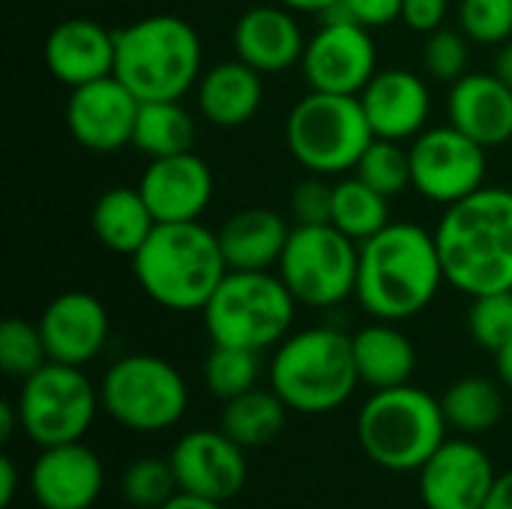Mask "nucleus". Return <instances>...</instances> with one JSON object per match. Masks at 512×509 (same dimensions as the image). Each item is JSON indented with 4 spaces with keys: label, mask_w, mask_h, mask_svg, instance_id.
<instances>
[{
    "label": "nucleus",
    "mask_w": 512,
    "mask_h": 509,
    "mask_svg": "<svg viewBox=\"0 0 512 509\" xmlns=\"http://www.w3.org/2000/svg\"><path fill=\"white\" fill-rule=\"evenodd\" d=\"M447 282L438 240L414 222H390L360 243L354 297L375 321H408L420 315Z\"/></svg>",
    "instance_id": "f257e3e1"
},
{
    "label": "nucleus",
    "mask_w": 512,
    "mask_h": 509,
    "mask_svg": "<svg viewBox=\"0 0 512 509\" xmlns=\"http://www.w3.org/2000/svg\"><path fill=\"white\" fill-rule=\"evenodd\" d=\"M435 240L447 282L471 300L512 291V189L483 186L450 204Z\"/></svg>",
    "instance_id": "f03ea898"
},
{
    "label": "nucleus",
    "mask_w": 512,
    "mask_h": 509,
    "mask_svg": "<svg viewBox=\"0 0 512 509\" xmlns=\"http://www.w3.org/2000/svg\"><path fill=\"white\" fill-rule=\"evenodd\" d=\"M132 273L141 291L162 309L201 312L228 276V264L219 234L201 222H159L132 255Z\"/></svg>",
    "instance_id": "7ed1b4c3"
},
{
    "label": "nucleus",
    "mask_w": 512,
    "mask_h": 509,
    "mask_svg": "<svg viewBox=\"0 0 512 509\" xmlns=\"http://www.w3.org/2000/svg\"><path fill=\"white\" fill-rule=\"evenodd\" d=\"M204 48L180 15H147L117 30L114 75L141 99H183L201 81Z\"/></svg>",
    "instance_id": "20e7f679"
},
{
    "label": "nucleus",
    "mask_w": 512,
    "mask_h": 509,
    "mask_svg": "<svg viewBox=\"0 0 512 509\" xmlns=\"http://www.w3.org/2000/svg\"><path fill=\"white\" fill-rule=\"evenodd\" d=\"M360 384L351 336L336 327H309L276 345L270 387L297 414H330Z\"/></svg>",
    "instance_id": "39448f33"
},
{
    "label": "nucleus",
    "mask_w": 512,
    "mask_h": 509,
    "mask_svg": "<svg viewBox=\"0 0 512 509\" xmlns=\"http://www.w3.org/2000/svg\"><path fill=\"white\" fill-rule=\"evenodd\" d=\"M447 429L441 399L414 384L375 390L357 414L363 453L393 474H417L447 441Z\"/></svg>",
    "instance_id": "423d86ee"
},
{
    "label": "nucleus",
    "mask_w": 512,
    "mask_h": 509,
    "mask_svg": "<svg viewBox=\"0 0 512 509\" xmlns=\"http://www.w3.org/2000/svg\"><path fill=\"white\" fill-rule=\"evenodd\" d=\"M201 315L213 345L267 351L291 336L297 300L279 273L228 270Z\"/></svg>",
    "instance_id": "0eeeda50"
},
{
    "label": "nucleus",
    "mask_w": 512,
    "mask_h": 509,
    "mask_svg": "<svg viewBox=\"0 0 512 509\" xmlns=\"http://www.w3.org/2000/svg\"><path fill=\"white\" fill-rule=\"evenodd\" d=\"M291 156L312 174L354 171L366 147L375 141L360 96L309 90L285 120Z\"/></svg>",
    "instance_id": "6e6552de"
},
{
    "label": "nucleus",
    "mask_w": 512,
    "mask_h": 509,
    "mask_svg": "<svg viewBox=\"0 0 512 509\" xmlns=\"http://www.w3.org/2000/svg\"><path fill=\"white\" fill-rule=\"evenodd\" d=\"M102 411L123 429L156 435L174 429L189 408L180 369L156 354H129L108 366L99 384Z\"/></svg>",
    "instance_id": "1a4fd4ad"
},
{
    "label": "nucleus",
    "mask_w": 512,
    "mask_h": 509,
    "mask_svg": "<svg viewBox=\"0 0 512 509\" xmlns=\"http://www.w3.org/2000/svg\"><path fill=\"white\" fill-rule=\"evenodd\" d=\"M15 405L21 432L42 450L84 441L96 411L102 408V399L99 387H93L81 366L48 360L39 372L21 381Z\"/></svg>",
    "instance_id": "9d476101"
},
{
    "label": "nucleus",
    "mask_w": 512,
    "mask_h": 509,
    "mask_svg": "<svg viewBox=\"0 0 512 509\" xmlns=\"http://www.w3.org/2000/svg\"><path fill=\"white\" fill-rule=\"evenodd\" d=\"M360 270V243L336 225H294L276 273L297 303L333 309L354 297Z\"/></svg>",
    "instance_id": "9b49d317"
},
{
    "label": "nucleus",
    "mask_w": 512,
    "mask_h": 509,
    "mask_svg": "<svg viewBox=\"0 0 512 509\" xmlns=\"http://www.w3.org/2000/svg\"><path fill=\"white\" fill-rule=\"evenodd\" d=\"M411 186L435 204H456L486 186V147L453 123L423 129L411 147Z\"/></svg>",
    "instance_id": "f8f14e48"
},
{
    "label": "nucleus",
    "mask_w": 512,
    "mask_h": 509,
    "mask_svg": "<svg viewBox=\"0 0 512 509\" xmlns=\"http://www.w3.org/2000/svg\"><path fill=\"white\" fill-rule=\"evenodd\" d=\"M300 69L309 90L360 96L378 72L372 30L357 21L327 15L315 36L306 42Z\"/></svg>",
    "instance_id": "ddd939ff"
},
{
    "label": "nucleus",
    "mask_w": 512,
    "mask_h": 509,
    "mask_svg": "<svg viewBox=\"0 0 512 509\" xmlns=\"http://www.w3.org/2000/svg\"><path fill=\"white\" fill-rule=\"evenodd\" d=\"M180 492L228 504L234 501L246 480L249 462L246 450L231 441L222 429H192L186 432L168 456Z\"/></svg>",
    "instance_id": "4468645a"
},
{
    "label": "nucleus",
    "mask_w": 512,
    "mask_h": 509,
    "mask_svg": "<svg viewBox=\"0 0 512 509\" xmlns=\"http://www.w3.org/2000/svg\"><path fill=\"white\" fill-rule=\"evenodd\" d=\"M498 474L489 453L468 438H447L417 471L426 509H483Z\"/></svg>",
    "instance_id": "2eb2a0df"
},
{
    "label": "nucleus",
    "mask_w": 512,
    "mask_h": 509,
    "mask_svg": "<svg viewBox=\"0 0 512 509\" xmlns=\"http://www.w3.org/2000/svg\"><path fill=\"white\" fill-rule=\"evenodd\" d=\"M141 99L117 78H99L69 93L66 126L72 138L93 153H114L132 144Z\"/></svg>",
    "instance_id": "dca6fc26"
},
{
    "label": "nucleus",
    "mask_w": 512,
    "mask_h": 509,
    "mask_svg": "<svg viewBox=\"0 0 512 509\" xmlns=\"http://www.w3.org/2000/svg\"><path fill=\"white\" fill-rule=\"evenodd\" d=\"M102 486V459L84 441L42 447L27 474V489L42 509H90Z\"/></svg>",
    "instance_id": "f3484780"
},
{
    "label": "nucleus",
    "mask_w": 512,
    "mask_h": 509,
    "mask_svg": "<svg viewBox=\"0 0 512 509\" xmlns=\"http://www.w3.org/2000/svg\"><path fill=\"white\" fill-rule=\"evenodd\" d=\"M39 330L48 348V360L66 366H87L108 342L111 321L99 297L87 291L57 294L39 315Z\"/></svg>",
    "instance_id": "a211bd4d"
},
{
    "label": "nucleus",
    "mask_w": 512,
    "mask_h": 509,
    "mask_svg": "<svg viewBox=\"0 0 512 509\" xmlns=\"http://www.w3.org/2000/svg\"><path fill=\"white\" fill-rule=\"evenodd\" d=\"M138 189L156 222H198L213 198V171L192 150L150 159Z\"/></svg>",
    "instance_id": "6ab92c4d"
},
{
    "label": "nucleus",
    "mask_w": 512,
    "mask_h": 509,
    "mask_svg": "<svg viewBox=\"0 0 512 509\" xmlns=\"http://www.w3.org/2000/svg\"><path fill=\"white\" fill-rule=\"evenodd\" d=\"M360 105L369 117L375 138L408 141L429 129L432 96L423 75L408 69H378L363 87Z\"/></svg>",
    "instance_id": "aec40b11"
},
{
    "label": "nucleus",
    "mask_w": 512,
    "mask_h": 509,
    "mask_svg": "<svg viewBox=\"0 0 512 509\" xmlns=\"http://www.w3.org/2000/svg\"><path fill=\"white\" fill-rule=\"evenodd\" d=\"M117 30L93 18H66L45 39V66L69 90L114 75Z\"/></svg>",
    "instance_id": "412c9836"
},
{
    "label": "nucleus",
    "mask_w": 512,
    "mask_h": 509,
    "mask_svg": "<svg viewBox=\"0 0 512 509\" xmlns=\"http://www.w3.org/2000/svg\"><path fill=\"white\" fill-rule=\"evenodd\" d=\"M234 54L258 69L261 75L285 72L291 66H300L306 51V36L300 30L297 15L288 6H252L246 9L234 24Z\"/></svg>",
    "instance_id": "4be33fe9"
},
{
    "label": "nucleus",
    "mask_w": 512,
    "mask_h": 509,
    "mask_svg": "<svg viewBox=\"0 0 512 509\" xmlns=\"http://www.w3.org/2000/svg\"><path fill=\"white\" fill-rule=\"evenodd\" d=\"M447 117L486 150L501 147L512 138V90L495 72H468L450 87Z\"/></svg>",
    "instance_id": "5701e85b"
},
{
    "label": "nucleus",
    "mask_w": 512,
    "mask_h": 509,
    "mask_svg": "<svg viewBox=\"0 0 512 509\" xmlns=\"http://www.w3.org/2000/svg\"><path fill=\"white\" fill-rule=\"evenodd\" d=\"M294 228L270 207H246L231 213L219 228V246L228 270H270L279 267Z\"/></svg>",
    "instance_id": "b1692460"
},
{
    "label": "nucleus",
    "mask_w": 512,
    "mask_h": 509,
    "mask_svg": "<svg viewBox=\"0 0 512 509\" xmlns=\"http://www.w3.org/2000/svg\"><path fill=\"white\" fill-rule=\"evenodd\" d=\"M195 93L198 111L204 114L207 123L219 129H237L258 114L264 102V78L258 69L234 57L201 72Z\"/></svg>",
    "instance_id": "393cba45"
},
{
    "label": "nucleus",
    "mask_w": 512,
    "mask_h": 509,
    "mask_svg": "<svg viewBox=\"0 0 512 509\" xmlns=\"http://www.w3.org/2000/svg\"><path fill=\"white\" fill-rule=\"evenodd\" d=\"M351 345L360 384L372 390L411 384L417 369V351L414 342L393 321H372L369 327L351 333Z\"/></svg>",
    "instance_id": "a878e982"
},
{
    "label": "nucleus",
    "mask_w": 512,
    "mask_h": 509,
    "mask_svg": "<svg viewBox=\"0 0 512 509\" xmlns=\"http://www.w3.org/2000/svg\"><path fill=\"white\" fill-rule=\"evenodd\" d=\"M90 225H93L96 240L108 252L132 258L147 243V237L153 234V228L159 222H156L153 210L147 207L138 186L135 189L114 186L96 198L93 213H90Z\"/></svg>",
    "instance_id": "bb28decb"
},
{
    "label": "nucleus",
    "mask_w": 512,
    "mask_h": 509,
    "mask_svg": "<svg viewBox=\"0 0 512 509\" xmlns=\"http://www.w3.org/2000/svg\"><path fill=\"white\" fill-rule=\"evenodd\" d=\"M222 420H219V429L237 441L246 453L249 450H261L267 444H273L285 426H288V405L279 399V393L270 387V390H249L231 402H222Z\"/></svg>",
    "instance_id": "cd10ccee"
},
{
    "label": "nucleus",
    "mask_w": 512,
    "mask_h": 509,
    "mask_svg": "<svg viewBox=\"0 0 512 509\" xmlns=\"http://www.w3.org/2000/svg\"><path fill=\"white\" fill-rule=\"evenodd\" d=\"M195 135H198L195 120L180 99H156V102H141L132 132V147L150 159H165V156L189 153Z\"/></svg>",
    "instance_id": "c85d7f7f"
},
{
    "label": "nucleus",
    "mask_w": 512,
    "mask_h": 509,
    "mask_svg": "<svg viewBox=\"0 0 512 509\" xmlns=\"http://www.w3.org/2000/svg\"><path fill=\"white\" fill-rule=\"evenodd\" d=\"M441 408H444L447 423L456 432L483 435L501 423L507 402H504V390L498 381L483 378V375H468L447 387V393L441 396Z\"/></svg>",
    "instance_id": "c756f323"
},
{
    "label": "nucleus",
    "mask_w": 512,
    "mask_h": 509,
    "mask_svg": "<svg viewBox=\"0 0 512 509\" xmlns=\"http://www.w3.org/2000/svg\"><path fill=\"white\" fill-rule=\"evenodd\" d=\"M330 225H336L354 243H366L369 237H375L390 225V198L375 192L357 174L345 177L333 186Z\"/></svg>",
    "instance_id": "7c9ffc66"
},
{
    "label": "nucleus",
    "mask_w": 512,
    "mask_h": 509,
    "mask_svg": "<svg viewBox=\"0 0 512 509\" xmlns=\"http://www.w3.org/2000/svg\"><path fill=\"white\" fill-rule=\"evenodd\" d=\"M204 387L213 399L231 402L258 387L261 378V351L213 345L204 360Z\"/></svg>",
    "instance_id": "2f4dec72"
},
{
    "label": "nucleus",
    "mask_w": 512,
    "mask_h": 509,
    "mask_svg": "<svg viewBox=\"0 0 512 509\" xmlns=\"http://www.w3.org/2000/svg\"><path fill=\"white\" fill-rule=\"evenodd\" d=\"M354 174L363 183H369L375 192L396 198L411 186V153L408 147H402V141L375 138L360 156Z\"/></svg>",
    "instance_id": "473e14b6"
},
{
    "label": "nucleus",
    "mask_w": 512,
    "mask_h": 509,
    "mask_svg": "<svg viewBox=\"0 0 512 509\" xmlns=\"http://www.w3.org/2000/svg\"><path fill=\"white\" fill-rule=\"evenodd\" d=\"M120 492H123L126 504H132V507L159 509L180 492V486H177V477H174V468L168 459L141 456L126 465Z\"/></svg>",
    "instance_id": "72a5a7b5"
},
{
    "label": "nucleus",
    "mask_w": 512,
    "mask_h": 509,
    "mask_svg": "<svg viewBox=\"0 0 512 509\" xmlns=\"http://www.w3.org/2000/svg\"><path fill=\"white\" fill-rule=\"evenodd\" d=\"M48 363V348L42 339L39 324L24 318H6L0 324V369L9 378H30Z\"/></svg>",
    "instance_id": "f704fd0d"
},
{
    "label": "nucleus",
    "mask_w": 512,
    "mask_h": 509,
    "mask_svg": "<svg viewBox=\"0 0 512 509\" xmlns=\"http://www.w3.org/2000/svg\"><path fill=\"white\" fill-rule=\"evenodd\" d=\"M468 333L471 339L498 354L512 342V291H495L474 297L468 312Z\"/></svg>",
    "instance_id": "c9c22d12"
},
{
    "label": "nucleus",
    "mask_w": 512,
    "mask_h": 509,
    "mask_svg": "<svg viewBox=\"0 0 512 509\" xmlns=\"http://www.w3.org/2000/svg\"><path fill=\"white\" fill-rule=\"evenodd\" d=\"M468 36L465 30H450V27H438L432 33H426L423 42V72L432 81H444V84H456L462 75H468Z\"/></svg>",
    "instance_id": "e433bc0d"
},
{
    "label": "nucleus",
    "mask_w": 512,
    "mask_h": 509,
    "mask_svg": "<svg viewBox=\"0 0 512 509\" xmlns=\"http://www.w3.org/2000/svg\"><path fill=\"white\" fill-rule=\"evenodd\" d=\"M459 27L471 42L504 45L512 39V0H462Z\"/></svg>",
    "instance_id": "4c0bfd02"
},
{
    "label": "nucleus",
    "mask_w": 512,
    "mask_h": 509,
    "mask_svg": "<svg viewBox=\"0 0 512 509\" xmlns=\"http://www.w3.org/2000/svg\"><path fill=\"white\" fill-rule=\"evenodd\" d=\"M291 216L297 225H330L333 216V186L315 174L297 183L291 195Z\"/></svg>",
    "instance_id": "58836bf2"
},
{
    "label": "nucleus",
    "mask_w": 512,
    "mask_h": 509,
    "mask_svg": "<svg viewBox=\"0 0 512 509\" xmlns=\"http://www.w3.org/2000/svg\"><path fill=\"white\" fill-rule=\"evenodd\" d=\"M327 15H339V18L357 21L369 30H378L393 21H402V0H342ZM327 15H321V18H327Z\"/></svg>",
    "instance_id": "ea45409f"
},
{
    "label": "nucleus",
    "mask_w": 512,
    "mask_h": 509,
    "mask_svg": "<svg viewBox=\"0 0 512 509\" xmlns=\"http://www.w3.org/2000/svg\"><path fill=\"white\" fill-rule=\"evenodd\" d=\"M447 0H402V21L417 33H432L444 27Z\"/></svg>",
    "instance_id": "a19ab883"
},
{
    "label": "nucleus",
    "mask_w": 512,
    "mask_h": 509,
    "mask_svg": "<svg viewBox=\"0 0 512 509\" xmlns=\"http://www.w3.org/2000/svg\"><path fill=\"white\" fill-rule=\"evenodd\" d=\"M15 489H18V465L3 456L0 459V507L9 509V504L15 501Z\"/></svg>",
    "instance_id": "79ce46f5"
},
{
    "label": "nucleus",
    "mask_w": 512,
    "mask_h": 509,
    "mask_svg": "<svg viewBox=\"0 0 512 509\" xmlns=\"http://www.w3.org/2000/svg\"><path fill=\"white\" fill-rule=\"evenodd\" d=\"M483 509H512V471L498 474V480L492 486V495H489Z\"/></svg>",
    "instance_id": "37998d69"
},
{
    "label": "nucleus",
    "mask_w": 512,
    "mask_h": 509,
    "mask_svg": "<svg viewBox=\"0 0 512 509\" xmlns=\"http://www.w3.org/2000/svg\"><path fill=\"white\" fill-rule=\"evenodd\" d=\"M15 429H21V417H18V405L15 402H3L0 405V441L9 444Z\"/></svg>",
    "instance_id": "c03bdc74"
},
{
    "label": "nucleus",
    "mask_w": 512,
    "mask_h": 509,
    "mask_svg": "<svg viewBox=\"0 0 512 509\" xmlns=\"http://www.w3.org/2000/svg\"><path fill=\"white\" fill-rule=\"evenodd\" d=\"M159 509H225V504L207 501V498H198V495H189V492H177L165 507Z\"/></svg>",
    "instance_id": "a18cd8bd"
},
{
    "label": "nucleus",
    "mask_w": 512,
    "mask_h": 509,
    "mask_svg": "<svg viewBox=\"0 0 512 509\" xmlns=\"http://www.w3.org/2000/svg\"><path fill=\"white\" fill-rule=\"evenodd\" d=\"M282 6H288L291 12H312V15H327L330 9H336L342 0H279Z\"/></svg>",
    "instance_id": "49530a36"
},
{
    "label": "nucleus",
    "mask_w": 512,
    "mask_h": 509,
    "mask_svg": "<svg viewBox=\"0 0 512 509\" xmlns=\"http://www.w3.org/2000/svg\"><path fill=\"white\" fill-rule=\"evenodd\" d=\"M492 72L507 84L512 90V39L510 42H504V45H498V54H495V66H492Z\"/></svg>",
    "instance_id": "de8ad7c7"
},
{
    "label": "nucleus",
    "mask_w": 512,
    "mask_h": 509,
    "mask_svg": "<svg viewBox=\"0 0 512 509\" xmlns=\"http://www.w3.org/2000/svg\"><path fill=\"white\" fill-rule=\"evenodd\" d=\"M495 363H498V378H501V384L512 390V342L507 348H501V351L495 354Z\"/></svg>",
    "instance_id": "09e8293b"
}]
</instances>
